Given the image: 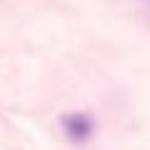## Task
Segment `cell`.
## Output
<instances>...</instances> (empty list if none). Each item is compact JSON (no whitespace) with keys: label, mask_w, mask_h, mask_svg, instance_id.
<instances>
[{"label":"cell","mask_w":150,"mask_h":150,"mask_svg":"<svg viewBox=\"0 0 150 150\" xmlns=\"http://www.w3.org/2000/svg\"><path fill=\"white\" fill-rule=\"evenodd\" d=\"M63 135L73 143H88V140L95 135V123H93L90 115L85 112H73L63 120Z\"/></svg>","instance_id":"cell-1"},{"label":"cell","mask_w":150,"mask_h":150,"mask_svg":"<svg viewBox=\"0 0 150 150\" xmlns=\"http://www.w3.org/2000/svg\"><path fill=\"white\" fill-rule=\"evenodd\" d=\"M148 8H150V0H148Z\"/></svg>","instance_id":"cell-2"}]
</instances>
